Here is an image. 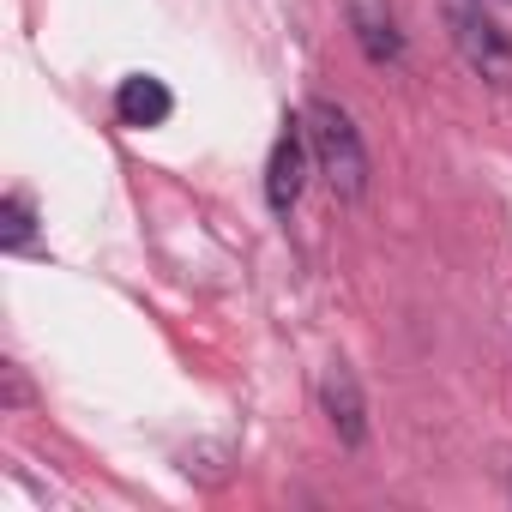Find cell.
I'll use <instances>...</instances> for the list:
<instances>
[{
	"instance_id": "1",
	"label": "cell",
	"mask_w": 512,
	"mask_h": 512,
	"mask_svg": "<svg viewBox=\"0 0 512 512\" xmlns=\"http://www.w3.org/2000/svg\"><path fill=\"white\" fill-rule=\"evenodd\" d=\"M302 127H308V151H314V169L326 175V187L344 205H356L368 193V145H362V127L350 121V109L332 97H314Z\"/></svg>"
},
{
	"instance_id": "2",
	"label": "cell",
	"mask_w": 512,
	"mask_h": 512,
	"mask_svg": "<svg viewBox=\"0 0 512 512\" xmlns=\"http://www.w3.org/2000/svg\"><path fill=\"white\" fill-rule=\"evenodd\" d=\"M446 37L464 55V67L488 85H512V37L482 13V0H452L446 7Z\"/></svg>"
},
{
	"instance_id": "3",
	"label": "cell",
	"mask_w": 512,
	"mask_h": 512,
	"mask_svg": "<svg viewBox=\"0 0 512 512\" xmlns=\"http://www.w3.org/2000/svg\"><path fill=\"white\" fill-rule=\"evenodd\" d=\"M344 19L356 31V49L374 67H398L404 61V19L392 0H344Z\"/></svg>"
},
{
	"instance_id": "4",
	"label": "cell",
	"mask_w": 512,
	"mask_h": 512,
	"mask_svg": "<svg viewBox=\"0 0 512 512\" xmlns=\"http://www.w3.org/2000/svg\"><path fill=\"white\" fill-rule=\"evenodd\" d=\"M308 163H314V151H308V127L290 121V127L278 133V145H272V163H266V199H272L278 217L296 211V199H302V187H308Z\"/></svg>"
},
{
	"instance_id": "5",
	"label": "cell",
	"mask_w": 512,
	"mask_h": 512,
	"mask_svg": "<svg viewBox=\"0 0 512 512\" xmlns=\"http://www.w3.org/2000/svg\"><path fill=\"white\" fill-rule=\"evenodd\" d=\"M320 404H326V422L338 428L344 446H362V440H368V398H362L350 362H332V368L320 374Z\"/></svg>"
},
{
	"instance_id": "6",
	"label": "cell",
	"mask_w": 512,
	"mask_h": 512,
	"mask_svg": "<svg viewBox=\"0 0 512 512\" xmlns=\"http://www.w3.org/2000/svg\"><path fill=\"white\" fill-rule=\"evenodd\" d=\"M169 109H175V97H169V85L151 79V73H133V79H121V91H115V115H121L127 127H163Z\"/></svg>"
},
{
	"instance_id": "7",
	"label": "cell",
	"mask_w": 512,
	"mask_h": 512,
	"mask_svg": "<svg viewBox=\"0 0 512 512\" xmlns=\"http://www.w3.org/2000/svg\"><path fill=\"white\" fill-rule=\"evenodd\" d=\"M0 235H7V247H25L31 235H37V211H31V199L25 193H7V205H0Z\"/></svg>"
}]
</instances>
